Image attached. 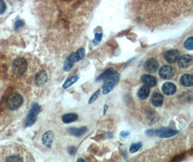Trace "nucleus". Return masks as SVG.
<instances>
[{
    "label": "nucleus",
    "instance_id": "nucleus-32",
    "mask_svg": "<svg viewBox=\"0 0 193 162\" xmlns=\"http://www.w3.org/2000/svg\"><path fill=\"white\" fill-rule=\"evenodd\" d=\"M107 109H108V106L107 105H104V115L106 114V111H107Z\"/></svg>",
    "mask_w": 193,
    "mask_h": 162
},
{
    "label": "nucleus",
    "instance_id": "nucleus-29",
    "mask_svg": "<svg viewBox=\"0 0 193 162\" xmlns=\"http://www.w3.org/2000/svg\"><path fill=\"white\" fill-rule=\"evenodd\" d=\"M24 25V21H22V20H17L15 23V29L18 30L20 27H22Z\"/></svg>",
    "mask_w": 193,
    "mask_h": 162
},
{
    "label": "nucleus",
    "instance_id": "nucleus-22",
    "mask_svg": "<svg viewBox=\"0 0 193 162\" xmlns=\"http://www.w3.org/2000/svg\"><path fill=\"white\" fill-rule=\"evenodd\" d=\"M112 72H113V69H112V68H108V69H106L105 71L103 72L101 74H100V76L96 79V81H101V80L105 79L110 74H111Z\"/></svg>",
    "mask_w": 193,
    "mask_h": 162
},
{
    "label": "nucleus",
    "instance_id": "nucleus-12",
    "mask_svg": "<svg viewBox=\"0 0 193 162\" xmlns=\"http://www.w3.org/2000/svg\"><path fill=\"white\" fill-rule=\"evenodd\" d=\"M162 91L166 95H173L177 92V87L173 83L166 82L163 85Z\"/></svg>",
    "mask_w": 193,
    "mask_h": 162
},
{
    "label": "nucleus",
    "instance_id": "nucleus-27",
    "mask_svg": "<svg viewBox=\"0 0 193 162\" xmlns=\"http://www.w3.org/2000/svg\"><path fill=\"white\" fill-rule=\"evenodd\" d=\"M102 36H103L102 33H95L94 40H93V44L94 45L98 44L99 42H100L101 40Z\"/></svg>",
    "mask_w": 193,
    "mask_h": 162
},
{
    "label": "nucleus",
    "instance_id": "nucleus-1",
    "mask_svg": "<svg viewBox=\"0 0 193 162\" xmlns=\"http://www.w3.org/2000/svg\"><path fill=\"white\" fill-rule=\"evenodd\" d=\"M119 79V74L118 72L113 71L104 80V84H103L102 92L104 94H106L109 93L114 88V86L117 84Z\"/></svg>",
    "mask_w": 193,
    "mask_h": 162
},
{
    "label": "nucleus",
    "instance_id": "nucleus-3",
    "mask_svg": "<svg viewBox=\"0 0 193 162\" xmlns=\"http://www.w3.org/2000/svg\"><path fill=\"white\" fill-rule=\"evenodd\" d=\"M41 111V106L38 103H34L32 106L31 110H30L28 114L26 116L25 120V126L29 127V126L33 125L36 121L37 116Z\"/></svg>",
    "mask_w": 193,
    "mask_h": 162
},
{
    "label": "nucleus",
    "instance_id": "nucleus-33",
    "mask_svg": "<svg viewBox=\"0 0 193 162\" xmlns=\"http://www.w3.org/2000/svg\"><path fill=\"white\" fill-rule=\"evenodd\" d=\"M77 161H79V162H82V161H85V160H84L83 159H82V158H80V159H78V160H77Z\"/></svg>",
    "mask_w": 193,
    "mask_h": 162
},
{
    "label": "nucleus",
    "instance_id": "nucleus-9",
    "mask_svg": "<svg viewBox=\"0 0 193 162\" xmlns=\"http://www.w3.org/2000/svg\"><path fill=\"white\" fill-rule=\"evenodd\" d=\"M144 67H145V71H147L149 73H154V72L158 70V63L155 59L151 58V59H148V60L145 61Z\"/></svg>",
    "mask_w": 193,
    "mask_h": 162
},
{
    "label": "nucleus",
    "instance_id": "nucleus-28",
    "mask_svg": "<svg viewBox=\"0 0 193 162\" xmlns=\"http://www.w3.org/2000/svg\"><path fill=\"white\" fill-rule=\"evenodd\" d=\"M6 10V4L3 0H0V14H2Z\"/></svg>",
    "mask_w": 193,
    "mask_h": 162
},
{
    "label": "nucleus",
    "instance_id": "nucleus-18",
    "mask_svg": "<svg viewBox=\"0 0 193 162\" xmlns=\"http://www.w3.org/2000/svg\"><path fill=\"white\" fill-rule=\"evenodd\" d=\"M150 94V88L148 87L143 85L138 91V97L141 100H145Z\"/></svg>",
    "mask_w": 193,
    "mask_h": 162
},
{
    "label": "nucleus",
    "instance_id": "nucleus-26",
    "mask_svg": "<svg viewBox=\"0 0 193 162\" xmlns=\"http://www.w3.org/2000/svg\"><path fill=\"white\" fill-rule=\"evenodd\" d=\"M7 161H22L23 159L22 157H20V156L18 155H13L10 156L9 157H7L6 159Z\"/></svg>",
    "mask_w": 193,
    "mask_h": 162
},
{
    "label": "nucleus",
    "instance_id": "nucleus-7",
    "mask_svg": "<svg viewBox=\"0 0 193 162\" xmlns=\"http://www.w3.org/2000/svg\"><path fill=\"white\" fill-rule=\"evenodd\" d=\"M179 58V53L177 50H169L164 53V59L168 64L177 62Z\"/></svg>",
    "mask_w": 193,
    "mask_h": 162
},
{
    "label": "nucleus",
    "instance_id": "nucleus-30",
    "mask_svg": "<svg viewBox=\"0 0 193 162\" xmlns=\"http://www.w3.org/2000/svg\"><path fill=\"white\" fill-rule=\"evenodd\" d=\"M77 152V148L75 146H70L68 148V153L70 155H75Z\"/></svg>",
    "mask_w": 193,
    "mask_h": 162
},
{
    "label": "nucleus",
    "instance_id": "nucleus-16",
    "mask_svg": "<svg viewBox=\"0 0 193 162\" xmlns=\"http://www.w3.org/2000/svg\"><path fill=\"white\" fill-rule=\"evenodd\" d=\"M151 102L155 107H161L164 103V97L160 93L155 92L151 97Z\"/></svg>",
    "mask_w": 193,
    "mask_h": 162
},
{
    "label": "nucleus",
    "instance_id": "nucleus-11",
    "mask_svg": "<svg viewBox=\"0 0 193 162\" xmlns=\"http://www.w3.org/2000/svg\"><path fill=\"white\" fill-rule=\"evenodd\" d=\"M54 133H52L51 130L46 131L42 136V143L44 146H47L48 148H51L52 143L54 141Z\"/></svg>",
    "mask_w": 193,
    "mask_h": 162
},
{
    "label": "nucleus",
    "instance_id": "nucleus-13",
    "mask_svg": "<svg viewBox=\"0 0 193 162\" xmlns=\"http://www.w3.org/2000/svg\"><path fill=\"white\" fill-rule=\"evenodd\" d=\"M192 58L190 55H184L179 58V66L181 68H187L192 64Z\"/></svg>",
    "mask_w": 193,
    "mask_h": 162
},
{
    "label": "nucleus",
    "instance_id": "nucleus-19",
    "mask_svg": "<svg viewBox=\"0 0 193 162\" xmlns=\"http://www.w3.org/2000/svg\"><path fill=\"white\" fill-rule=\"evenodd\" d=\"M78 116L75 113H67V114L64 115L62 118L63 122L65 123H70V122H74L78 120Z\"/></svg>",
    "mask_w": 193,
    "mask_h": 162
},
{
    "label": "nucleus",
    "instance_id": "nucleus-4",
    "mask_svg": "<svg viewBox=\"0 0 193 162\" xmlns=\"http://www.w3.org/2000/svg\"><path fill=\"white\" fill-rule=\"evenodd\" d=\"M23 102L22 97L18 93H14L9 97L7 102V107L10 110H16L22 105Z\"/></svg>",
    "mask_w": 193,
    "mask_h": 162
},
{
    "label": "nucleus",
    "instance_id": "nucleus-8",
    "mask_svg": "<svg viewBox=\"0 0 193 162\" xmlns=\"http://www.w3.org/2000/svg\"><path fill=\"white\" fill-rule=\"evenodd\" d=\"M48 79L47 73L45 71H41L35 76V84L38 87L44 86Z\"/></svg>",
    "mask_w": 193,
    "mask_h": 162
},
{
    "label": "nucleus",
    "instance_id": "nucleus-14",
    "mask_svg": "<svg viewBox=\"0 0 193 162\" xmlns=\"http://www.w3.org/2000/svg\"><path fill=\"white\" fill-rule=\"evenodd\" d=\"M75 62H77L75 54V53H72L67 58V59L65 61V64H64V71H69L72 68V65Z\"/></svg>",
    "mask_w": 193,
    "mask_h": 162
},
{
    "label": "nucleus",
    "instance_id": "nucleus-20",
    "mask_svg": "<svg viewBox=\"0 0 193 162\" xmlns=\"http://www.w3.org/2000/svg\"><path fill=\"white\" fill-rule=\"evenodd\" d=\"M79 78H80L79 75H75L74 76H72V77L68 78V79H67L66 81H65V82L64 83L63 88L67 89V88H68V87H71L72 85L74 84L75 83L77 82V81L79 79Z\"/></svg>",
    "mask_w": 193,
    "mask_h": 162
},
{
    "label": "nucleus",
    "instance_id": "nucleus-24",
    "mask_svg": "<svg viewBox=\"0 0 193 162\" xmlns=\"http://www.w3.org/2000/svg\"><path fill=\"white\" fill-rule=\"evenodd\" d=\"M142 147V143L138 142L136 143H132L130 147V153H135L138 151V150L140 149V148Z\"/></svg>",
    "mask_w": 193,
    "mask_h": 162
},
{
    "label": "nucleus",
    "instance_id": "nucleus-17",
    "mask_svg": "<svg viewBox=\"0 0 193 162\" xmlns=\"http://www.w3.org/2000/svg\"><path fill=\"white\" fill-rule=\"evenodd\" d=\"M87 130H88V128L84 126V127H80L79 128H70V129H68V132L71 134V135H74V136L80 137L83 135L84 133H85Z\"/></svg>",
    "mask_w": 193,
    "mask_h": 162
},
{
    "label": "nucleus",
    "instance_id": "nucleus-21",
    "mask_svg": "<svg viewBox=\"0 0 193 162\" xmlns=\"http://www.w3.org/2000/svg\"><path fill=\"white\" fill-rule=\"evenodd\" d=\"M75 58H76L77 61L82 60V59H83L84 57H85V48H79V49L77 51L76 53H75Z\"/></svg>",
    "mask_w": 193,
    "mask_h": 162
},
{
    "label": "nucleus",
    "instance_id": "nucleus-5",
    "mask_svg": "<svg viewBox=\"0 0 193 162\" xmlns=\"http://www.w3.org/2000/svg\"><path fill=\"white\" fill-rule=\"evenodd\" d=\"M179 133L178 130L171 129L169 128H161L158 130H155V135L159 138H170L177 135Z\"/></svg>",
    "mask_w": 193,
    "mask_h": 162
},
{
    "label": "nucleus",
    "instance_id": "nucleus-23",
    "mask_svg": "<svg viewBox=\"0 0 193 162\" xmlns=\"http://www.w3.org/2000/svg\"><path fill=\"white\" fill-rule=\"evenodd\" d=\"M184 46L185 48L187 50H190V51H192L193 49V38L192 37H190V38H187L186 40H185V43H184Z\"/></svg>",
    "mask_w": 193,
    "mask_h": 162
},
{
    "label": "nucleus",
    "instance_id": "nucleus-6",
    "mask_svg": "<svg viewBox=\"0 0 193 162\" xmlns=\"http://www.w3.org/2000/svg\"><path fill=\"white\" fill-rule=\"evenodd\" d=\"M174 75V69L171 66H163L161 68L159 69V76L161 78L164 79H169L172 78Z\"/></svg>",
    "mask_w": 193,
    "mask_h": 162
},
{
    "label": "nucleus",
    "instance_id": "nucleus-10",
    "mask_svg": "<svg viewBox=\"0 0 193 162\" xmlns=\"http://www.w3.org/2000/svg\"><path fill=\"white\" fill-rule=\"evenodd\" d=\"M140 80L145 86L148 87H154L157 84V80L155 76L149 74H143L140 78Z\"/></svg>",
    "mask_w": 193,
    "mask_h": 162
},
{
    "label": "nucleus",
    "instance_id": "nucleus-2",
    "mask_svg": "<svg viewBox=\"0 0 193 162\" xmlns=\"http://www.w3.org/2000/svg\"><path fill=\"white\" fill-rule=\"evenodd\" d=\"M28 64L24 58H17L12 64V71L15 75L20 77L24 75L27 71Z\"/></svg>",
    "mask_w": 193,
    "mask_h": 162
},
{
    "label": "nucleus",
    "instance_id": "nucleus-15",
    "mask_svg": "<svg viewBox=\"0 0 193 162\" xmlns=\"http://www.w3.org/2000/svg\"><path fill=\"white\" fill-rule=\"evenodd\" d=\"M180 83L185 87H190L193 85V76L190 74H184L180 78Z\"/></svg>",
    "mask_w": 193,
    "mask_h": 162
},
{
    "label": "nucleus",
    "instance_id": "nucleus-25",
    "mask_svg": "<svg viewBox=\"0 0 193 162\" xmlns=\"http://www.w3.org/2000/svg\"><path fill=\"white\" fill-rule=\"evenodd\" d=\"M101 94V90L100 89H98V91H96L95 93H93V94H92V96L91 97V98L89 99L88 100V104H92L93 102H94L95 100L98 99V97H99V95H100Z\"/></svg>",
    "mask_w": 193,
    "mask_h": 162
},
{
    "label": "nucleus",
    "instance_id": "nucleus-31",
    "mask_svg": "<svg viewBox=\"0 0 193 162\" xmlns=\"http://www.w3.org/2000/svg\"><path fill=\"white\" fill-rule=\"evenodd\" d=\"M130 132H128V131H123V132H121V137H124V138H125V137H127V136H128L129 135H130Z\"/></svg>",
    "mask_w": 193,
    "mask_h": 162
}]
</instances>
